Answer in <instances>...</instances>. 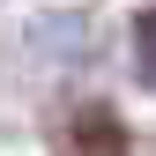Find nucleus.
Instances as JSON below:
<instances>
[{"mask_svg": "<svg viewBox=\"0 0 156 156\" xmlns=\"http://www.w3.org/2000/svg\"><path fill=\"white\" fill-rule=\"evenodd\" d=\"M134 67H141V82L156 89V8L134 15Z\"/></svg>", "mask_w": 156, "mask_h": 156, "instance_id": "f03ea898", "label": "nucleus"}, {"mask_svg": "<svg viewBox=\"0 0 156 156\" xmlns=\"http://www.w3.org/2000/svg\"><path fill=\"white\" fill-rule=\"evenodd\" d=\"M74 141H89L97 156H126V141H119V119H112V112H89V119H74Z\"/></svg>", "mask_w": 156, "mask_h": 156, "instance_id": "f257e3e1", "label": "nucleus"}]
</instances>
